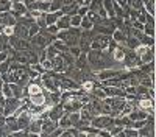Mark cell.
<instances>
[{
	"mask_svg": "<svg viewBox=\"0 0 156 137\" xmlns=\"http://www.w3.org/2000/svg\"><path fill=\"white\" fill-rule=\"evenodd\" d=\"M122 62H123V69L128 70V72H131L134 69H139L140 64H142L139 56L134 53V50H128V48H126V52H125V58H123Z\"/></svg>",
	"mask_w": 156,
	"mask_h": 137,
	"instance_id": "obj_1",
	"label": "cell"
},
{
	"mask_svg": "<svg viewBox=\"0 0 156 137\" xmlns=\"http://www.w3.org/2000/svg\"><path fill=\"white\" fill-rule=\"evenodd\" d=\"M134 53L139 56L142 64H147V62H153L154 59V45H139Z\"/></svg>",
	"mask_w": 156,
	"mask_h": 137,
	"instance_id": "obj_2",
	"label": "cell"
},
{
	"mask_svg": "<svg viewBox=\"0 0 156 137\" xmlns=\"http://www.w3.org/2000/svg\"><path fill=\"white\" fill-rule=\"evenodd\" d=\"M114 125V118L111 115H97V117H92V120H90V126L95 128V129H108L109 126H112Z\"/></svg>",
	"mask_w": 156,
	"mask_h": 137,
	"instance_id": "obj_3",
	"label": "cell"
},
{
	"mask_svg": "<svg viewBox=\"0 0 156 137\" xmlns=\"http://www.w3.org/2000/svg\"><path fill=\"white\" fill-rule=\"evenodd\" d=\"M111 42H112L111 36L95 34L94 39L90 41V48H92V50H101V52H105V50H108V47H109Z\"/></svg>",
	"mask_w": 156,
	"mask_h": 137,
	"instance_id": "obj_4",
	"label": "cell"
},
{
	"mask_svg": "<svg viewBox=\"0 0 156 137\" xmlns=\"http://www.w3.org/2000/svg\"><path fill=\"white\" fill-rule=\"evenodd\" d=\"M16 117V123H17V129L19 131H27L30 126V122H31V114L28 111H22L19 114H14Z\"/></svg>",
	"mask_w": 156,
	"mask_h": 137,
	"instance_id": "obj_5",
	"label": "cell"
},
{
	"mask_svg": "<svg viewBox=\"0 0 156 137\" xmlns=\"http://www.w3.org/2000/svg\"><path fill=\"white\" fill-rule=\"evenodd\" d=\"M22 104V100L19 98H5V106H3V115H12L14 112L19 109V106Z\"/></svg>",
	"mask_w": 156,
	"mask_h": 137,
	"instance_id": "obj_6",
	"label": "cell"
},
{
	"mask_svg": "<svg viewBox=\"0 0 156 137\" xmlns=\"http://www.w3.org/2000/svg\"><path fill=\"white\" fill-rule=\"evenodd\" d=\"M9 47L14 50V52H25V50L30 48V42L27 39H19L16 36H9Z\"/></svg>",
	"mask_w": 156,
	"mask_h": 137,
	"instance_id": "obj_7",
	"label": "cell"
},
{
	"mask_svg": "<svg viewBox=\"0 0 156 137\" xmlns=\"http://www.w3.org/2000/svg\"><path fill=\"white\" fill-rule=\"evenodd\" d=\"M64 114H66V112H64V108H62L61 103L51 104V106H48V109H47V117H48L50 120H53V122H58Z\"/></svg>",
	"mask_w": 156,
	"mask_h": 137,
	"instance_id": "obj_8",
	"label": "cell"
},
{
	"mask_svg": "<svg viewBox=\"0 0 156 137\" xmlns=\"http://www.w3.org/2000/svg\"><path fill=\"white\" fill-rule=\"evenodd\" d=\"M9 12H11V14L16 17V20H17L19 17H22V16H25V14H27V12H28V9H27V6H25L22 2H11Z\"/></svg>",
	"mask_w": 156,
	"mask_h": 137,
	"instance_id": "obj_9",
	"label": "cell"
},
{
	"mask_svg": "<svg viewBox=\"0 0 156 137\" xmlns=\"http://www.w3.org/2000/svg\"><path fill=\"white\" fill-rule=\"evenodd\" d=\"M12 36L19 37V39H27L28 41V28L20 25V23H16L14 27H12Z\"/></svg>",
	"mask_w": 156,
	"mask_h": 137,
	"instance_id": "obj_10",
	"label": "cell"
},
{
	"mask_svg": "<svg viewBox=\"0 0 156 137\" xmlns=\"http://www.w3.org/2000/svg\"><path fill=\"white\" fill-rule=\"evenodd\" d=\"M103 91H105L106 97H125V92L120 87H111V86H101Z\"/></svg>",
	"mask_w": 156,
	"mask_h": 137,
	"instance_id": "obj_11",
	"label": "cell"
},
{
	"mask_svg": "<svg viewBox=\"0 0 156 137\" xmlns=\"http://www.w3.org/2000/svg\"><path fill=\"white\" fill-rule=\"evenodd\" d=\"M128 118L131 120V122H139V120H145L147 118V114L142 109H137V108H134L131 112L128 114Z\"/></svg>",
	"mask_w": 156,
	"mask_h": 137,
	"instance_id": "obj_12",
	"label": "cell"
},
{
	"mask_svg": "<svg viewBox=\"0 0 156 137\" xmlns=\"http://www.w3.org/2000/svg\"><path fill=\"white\" fill-rule=\"evenodd\" d=\"M61 16H62L61 11H56V12H45L44 19H45V22H47V27H48V25H55L56 20H58Z\"/></svg>",
	"mask_w": 156,
	"mask_h": 137,
	"instance_id": "obj_13",
	"label": "cell"
},
{
	"mask_svg": "<svg viewBox=\"0 0 156 137\" xmlns=\"http://www.w3.org/2000/svg\"><path fill=\"white\" fill-rule=\"evenodd\" d=\"M56 28L61 31V30H67L69 27H70V17L69 16H66V14H62L58 20H56Z\"/></svg>",
	"mask_w": 156,
	"mask_h": 137,
	"instance_id": "obj_14",
	"label": "cell"
},
{
	"mask_svg": "<svg viewBox=\"0 0 156 137\" xmlns=\"http://www.w3.org/2000/svg\"><path fill=\"white\" fill-rule=\"evenodd\" d=\"M41 125H42V120L39 118V117H34V118H31V122H30V126H28V129H27V132H41Z\"/></svg>",
	"mask_w": 156,
	"mask_h": 137,
	"instance_id": "obj_15",
	"label": "cell"
},
{
	"mask_svg": "<svg viewBox=\"0 0 156 137\" xmlns=\"http://www.w3.org/2000/svg\"><path fill=\"white\" fill-rule=\"evenodd\" d=\"M103 9L106 11L108 19L115 17V14H114V2H112V0H103Z\"/></svg>",
	"mask_w": 156,
	"mask_h": 137,
	"instance_id": "obj_16",
	"label": "cell"
},
{
	"mask_svg": "<svg viewBox=\"0 0 156 137\" xmlns=\"http://www.w3.org/2000/svg\"><path fill=\"white\" fill-rule=\"evenodd\" d=\"M58 126L61 128V129H70L72 128V123H70V118H69V114H64L59 120H58Z\"/></svg>",
	"mask_w": 156,
	"mask_h": 137,
	"instance_id": "obj_17",
	"label": "cell"
},
{
	"mask_svg": "<svg viewBox=\"0 0 156 137\" xmlns=\"http://www.w3.org/2000/svg\"><path fill=\"white\" fill-rule=\"evenodd\" d=\"M134 89H136V98H137V100H140V98H147V97H148V87L142 86V84H137Z\"/></svg>",
	"mask_w": 156,
	"mask_h": 137,
	"instance_id": "obj_18",
	"label": "cell"
},
{
	"mask_svg": "<svg viewBox=\"0 0 156 137\" xmlns=\"http://www.w3.org/2000/svg\"><path fill=\"white\" fill-rule=\"evenodd\" d=\"M59 56H61L62 62L66 64V67H67V66H73V62H75V56H72L69 52H66V53H61Z\"/></svg>",
	"mask_w": 156,
	"mask_h": 137,
	"instance_id": "obj_19",
	"label": "cell"
},
{
	"mask_svg": "<svg viewBox=\"0 0 156 137\" xmlns=\"http://www.w3.org/2000/svg\"><path fill=\"white\" fill-rule=\"evenodd\" d=\"M61 8H62V0H50V9H48V12L61 11Z\"/></svg>",
	"mask_w": 156,
	"mask_h": 137,
	"instance_id": "obj_20",
	"label": "cell"
},
{
	"mask_svg": "<svg viewBox=\"0 0 156 137\" xmlns=\"http://www.w3.org/2000/svg\"><path fill=\"white\" fill-rule=\"evenodd\" d=\"M9 37L8 36H5L3 33L0 34V52H6V48L9 47Z\"/></svg>",
	"mask_w": 156,
	"mask_h": 137,
	"instance_id": "obj_21",
	"label": "cell"
},
{
	"mask_svg": "<svg viewBox=\"0 0 156 137\" xmlns=\"http://www.w3.org/2000/svg\"><path fill=\"white\" fill-rule=\"evenodd\" d=\"M142 31H144V34L153 37V36H154V23H144V27H142Z\"/></svg>",
	"mask_w": 156,
	"mask_h": 137,
	"instance_id": "obj_22",
	"label": "cell"
},
{
	"mask_svg": "<svg viewBox=\"0 0 156 137\" xmlns=\"http://www.w3.org/2000/svg\"><path fill=\"white\" fill-rule=\"evenodd\" d=\"M80 30H92V22H90L86 16L81 17V23H80Z\"/></svg>",
	"mask_w": 156,
	"mask_h": 137,
	"instance_id": "obj_23",
	"label": "cell"
},
{
	"mask_svg": "<svg viewBox=\"0 0 156 137\" xmlns=\"http://www.w3.org/2000/svg\"><path fill=\"white\" fill-rule=\"evenodd\" d=\"M69 118H70V123H72V128H75L76 123L80 122V112H70Z\"/></svg>",
	"mask_w": 156,
	"mask_h": 137,
	"instance_id": "obj_24",
	"label": "cell"
},
{
	"mask_svg": "<svg viewBox=\"0 0 156 137\" xmlns=\"http://www.w3.org/2000/svg\"><path fill=\"white\" fill-rule=\"evenodd\" d=\"M80 23H81V17L75 14V16H70V27L73 28H80Z\"/></svg>",
	"mask_w": 156,
	"mask_h": 137,
	"instance_id": "obj_25",
	"label": "cell"
},
{
	"mask_svg": "<svg viewBox=\"0 0 156 137\" xmlns=\"http://www.w3.org/2000/svg\"><path fill=\"white\" fill-rule=\"evenodd\" d=\"M39 30H41V28H39V27H37V25H36V23H33V25H30V27H28V41L31 39V37H33V36H36V34L39 33Z\"/></svg>",
	"mask_w": 156,
	"mask_h": 137,
	"instance_id": "obj_26",
	"label": "cell"
},
{
	"mask_svg": "<svg viewBox=\"0 0 156 137\" xmlns=\"http://www.w3.org/2000/svg\"><path fill=\"white\" fill-rule=\"evenodd\" d=\"M123 132H125V137H137V129L134 128H123Z\"/></svg>",
	"mask_w": 156,
	"mask_h": 137,
	"instance_id": "obj_27",
	"label": "cell"
},
{
	"mask_svg": "<svg viewBox=\"0 0 156 137\" xmlns=\"http://www.w3.org/2000/svg\"><path fill=\"white\" fill-rule=\"evenodd\" d=\"M45 31L48 33V34H51V36H55L56 37V34H58V28H56V25H48V27L45 28Z\"/></svg>",
	"mask_w": 156,
	"mask_h": 137,
	"instance_id": "obj_28",
	"label": "cell"
},
{
	"mask_svg": "<svg viewBox=\"0 0 156 137\" xmlns=\"http://www.w3.org/2000/svg\"><path fill=\"white\" fill-rule=\"evenodd\" d=\"M87 11H89L87 6H80V8H78V11H76V14L80 16V17H84L87 14Z\"/></svg>",
	"mask_w": 156,
	"mask_h": 137,
	"instance_id": "obj_29",
	"label": "cell"
},
{
	"mask_svg": "<svg viewBox=\"0 0 156 137\" xmlns=\"http://www.w3.org/2000/svg\"><path fill=\"white\" fill-rule=\"evenodd\" d=\"M59 137H73V134H72L70 129H66V131H62V132H61Z\"/></svg>",
	"mask_w": 156,
	"mask_h": 137,
	"instance_id": "obj_30",
	"label": "cell"
},
{
	"mask_svg": "<svg viewBox=\"0 0 156 137\" xmlns=\"http://www.w3.org/2000/svg\"><path fill=\"white\" fill-rule=\"evenodd\" d=\"M89 2H90V0H76V3L80 5V6H87Z\"/></svg>",
	"mask_w": 156,
	"mask_h": 137,
	"instance_id": "obj_31",
	"label": "cell"
},
{
	"mask_svg": "<svg viewBox=\"0 0 156 137\" xmlns=\"http://www.w3.org/2000/svg\"><path fill=\"white\" fill-rule=\"evenodd\" d=\"M75 2H76V0H62V6H69V5H72Z\"/></svg>",
	"mask_w": 156,
	"mask_h": 137,
	"instance_id": "obj_32",
	"label": "cell"
},
{
	"mask_svg": "<svg viewBox=\"0 0 156 137\" xmlns=\"http://www.w3.org/2000/svg\"><path fill=\"white\" fill-rule=\"evenodd\" d=\"M36 2V0H22V3L25 5V6H30L31 3H34Z\"/></svg>",
	"mask_w": 156,
	"mask_h": 137,
	"instance_id": "obj_33",
	"label": "cell"
},
{
	"mask_svg": "<svg viewBox=\"0 0 156 137\" xmlns=\"http://www.w3.org/2000/svg\"><path fill=\"white\" fill-rule=\"evenodd\" d=\"M5 118H6V117H5L3 114H0V126H3V125H5Z\"/></svg>",
	"mask_w": 156,
	"mask_h": 137,
	"instance_id": "obj_34",
	"label": "cell"
},
{
	"mask_svg": "<svg viewBox=\"0 0 156 137\" xmlns=\"http://www.w3.org/2000/svg\"><path fill=\"white\" fill-rule=\"evenodd\" d=\"M27 134H28V137H41V132L39 134L37 132H27Z\"/></svg>",
	"mask_w": 156,
	"mask_h": 137,
	"instance_id": "obj_35",
	"label": "cell"
},
{
	"mask_svg": "<svg viewBox=\"0 0 156 137\" xmlns=\"http://www.w3.org/2000/svg\"><path fill=\"white\" fill-rule=\"evenodd\" d=\"M86 137H98V134H95V132H86Z\"/></svg>",
	"mask_w": 156,
	"mask_h": 137,
	"instance_id": "obj_36",
	"label": "cell"
},
{
	"mask_svg": "<svg viewBox=\"0 0 156 137\" xmlns=\"http://www.w3.org/2000/svg\"><path fill=\"white\" fill-rule=\"evenodd\" d=\"M98 137H101V135H98Z\"/></svg>",
	"mask_w": 156,
	"mask_h": 137,
	"instance_id": "obj_37",
	"label": "cell"
}]
</instances>
